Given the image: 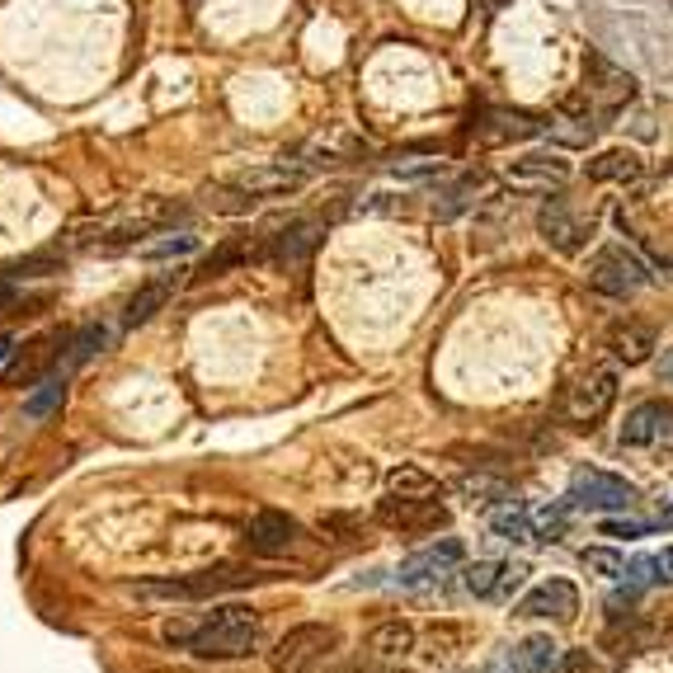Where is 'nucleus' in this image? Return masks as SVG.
Instances as JSON below:
<instances>
[{"label":"nucleus","mask_w":673,"mask_h":673,"mask_svg":"<svg viewBox=\"0 0 673 673\" xmlns=\"http://www.w3.org/2000/svg\"><path fill=\"white\" fill-rule=\"evenodd\" d=\"M523 575H528V565H518V561H514V565H504V575H499V594H495V598H509L514 588L523 584Z\"/></svg>","instance_id":"40"},{"label":"nucleus","mask_w":673,"mask_h":673,"mask_svg":"<svg viewBox=\"0 0 673 673\" xmlns=\"http://www.w3.org/2000/svg\"><path fill=\"white\" fill-rule=\"evenodd\" d=\"M62 400H66V367H53V373L33 382V391L24 396V415L29 419H47Z\"/></svg>","instance_id":"22"},{"label":"nucleus","mask_w":673,"mask_h":673,"mask_svg":"<svg viewBox=\"0 0 673 673\" xmlns=\"http://www.w3.org/2000/svg\"><path fill=\"white\" fill-rule=\"evenodd\" d=\"M580 613V594L570 580H547L518 603V617H551V621H575Z\"/></svg>","instance_id":"13"},{"label":"nucleus","mask_w":673,"mask_h":673,"mask_svg":"<svg viewBox=\"0 0 673 673\" xmlns=\"http://www.w3.org/2000/svg\"><path fill=\"white\" fill-rule=\"evenodd\" d=\"M198 241H194V235H165V241H156V245H146V255L151 260H170V255H189V250H194Z\"/></svg>","instance_id":"38"},{"label":"nucleus","mask_w":673,"mask_h":673,"mask_svg":"<svg viewBox=\"0 0 673 673\" xmlns=\"http://www.w3.org/2000/svg\"><path fill=\"white\" fill-rule=\"evenodd\" d=\"M660 377L673 382V349H664V363H660Z\"/></svg>","instance_id":"42"},{"label":"nucleus","mask_w":673,"mask_h":673,"mask_svg":"<svg viewBox=\"0 0 673 673\" xmlns=\"http://www.w3.org/2000/svg\"><path fill=\"white\" fill-rule=\"evenodd\" d=\"M646 283H650V268L627 245L598 250L594 264H588V288L603 293V297H631V293H641Z\"/></svg>","instance_id":"3"},{"label":"nucleus","mask_w":673,"mask_h":673,"mask_svg":"<svg viewBox=\"0 0 673 673\" xmlns=\"http://www.w3.org/2000/svg\"><path fill=\"white\" fill-rule=\"evenodd\" d=\"M231 184L260 203V198H278V194H293V189H301V184H307V170H293L288 161H278V165H255V170L235 175Z\"/></svg>","instance_id":"15"},{"label":"nucleus","mask_w":673,"mask_h":673,"mask_svg":"<svg viewBox=\"0 0 673 673\" xmlns=\"http://www.w3.org/2000/svg\"><path fill=\"white\" fill-rule=\"evenodd\" d=\"M570 509H575V504H556V509H542V514H532V537L537 542H561L565 537V518H570Z\"/></svg>","instance_id":"33"},{"label":"nucleus","mask_w":673,"mask_h":673,"mask_svg":"<svg viewBox=\"0 0 673 673\" xmlns=\"http://www.w3.org/2000/svg\"><path fill=\"white\" fill-rule=\"evenodd\" d=\"M53 344H62L57 340V334H47V340H33V344H24L20 349V358H14L10 363V386H33V382H38V377H47V373H53V367H47V363H62V349H53Z\"/></svg>","instance_id":"20"},{"label":"nucleus","mask_w":673,"mask_h":673,"mask_svg":"<svg viewBox=\"0 0 673 673\" xmlns=\"http://www.w3.org/2000/svg\"><path fill=\"white\" fill-rule=\"evenodd\" d=\"M471 123H476V132L485 142H523V137H537V132H542V123H532V118L518 113V109H481Z\"/></svg>","instance_id":"16"},{"label":"nucleus","mask_w":673,"mask_h":673,"mask_svg":"<svg viewBox=\"0 0 673 673\" xmlns=\"http://www.w3.org/2000/svg\"><path fill=\"white\" fill-rule=\"evenodd\" d=\"M490 532L504 537V542H528L532 537V509L528 504H518V499H509L504 509L490 514Z\"/></svg>","instance_id":"27"},{"label":"nucleus","mask_w":673,"mask_h":673,"mask_svg":"<svg viewBox=\"0 0 673 673\" xmlns=\"http://www.w3.org/2000/svg\"><path fill=\"white\" fill-rule=\"evenodd\" d=\"M466 561V547L457 542V537H443V542H433L424 551H415L410 561H400L396 570V584L400 588H429V584H439L452 565H462Z\"/></svg>","instance_id":"7"},{"label":"nucleus","mask_w":673,"mask_h":673,"mask_svg":"<svg viewBox=\"0 0 673 673\" xmlns=\"http://www.w3.org/2000/svg\"><path fill=\"white\" fill-rule=\"evenodd\" d=\"M556 660H561V646L551 636H528V641H518L504 654V664L495 673H551Z\"/></svg>","instance_id":"17"},{"label":"nucleus","mask_w":673,"mask_h":673,"mask_svg":"<svg viewBox=\"0 0 673 673\" xmlns=\"http://www.w3.org/2000/svg\"><path fill=\"white\" fill-rule=\"evenodd\" d=\"M297 537H301L297 518L278 514V509H260L245 528V542H250V551H260V556H283V551L297 547Z\"/></svg>","instance_id":"11"},{"label":"nucleus","mask_w":673,"mask_h":673,"mask_svg":"<svg viewBox=\"0 0 673 673\" xmlns=\"http://www.w3.org/2000/svg\"><path fill=\"white\" fill-rule=\"evenodd\" d=\"M509 179L514 184H523V189H561V184L570 179V161L561 156H523V161H514L509 165Z\"/></svg>","instance_id":"19"},{"label":"nucleus","mask_w":673,"mask_h":673,"mask_svg":"<svg viewBox=\"0 0 673 673\" xmlns=\"http://www.w3.org/2000/svg\"><path fill=\"white\" fill-rule=\"evenodd\" d=\"M316 245H321V227H316V222H293V227H283L278 235H268L264 260L278 264V268H297V264L311 260Z\"/></svg>","instance_id":"14"},{"label":"nucleus","mask_w":673,"mask_h":673,"mask_svg":"<svg viewBox=\"0 0 673 673\" xmlns=\"http://www.w3.org/2000/svg\"><path fill=\"white\" fill-rule=\"evenodd\" d=\"M382 523H391L400 532H433L448 523V509L429 495H396L382 504Z\"/></svg>","instance_id":"10"},{"label":"nucleus","mask_w":673,"mask_h":673,"mask_svg":"<svg viewBox=\"0 0 673 673\" xmlns=\"http://www.w3.org/2000/svg\"><path fill=\"white\" fill-rule=\"evenodd\" d=\"M10 353H14V344L5 340V334H0V363H5V358H10Z\"/></svg>","instance_id":"44"},{"label":"nucleus","mask_w":673,"mask_h":673,"mask_svg":"<svg viewBox=\"0 0 673 673\" xmlns=\"http://www.w3.org/2000/svg\"><path fill=\"white\" fill-rule=\"evenodd\" d=\"M551 673H603V669H598L594 660H588V650H565Z\"/></svg>","instance_id":"39"},{"label":"nucleus","mask_w":673,"mask_h":673,"mask_svg":"<svg viewBox=\"0 0 673 673\" xmlns=\"http://www.w3.org/2000/svg\"><path fill=\"white\" fill-rule=\"evenodd\" d=\"M594 132H598V123H594V113H588L584 104H565L561 118L551 123V137H556L561 146H588L594 142Z\"/></svg>","instance_id":"23"},{"label":"nucleus","mask_w":673,"mask_h":673,"mask_svg":"<svg viewBox=\"0 0 673 673\" xmlns=\"http://www.w3.org/2000/svg\"><path fill=\"white\" fill-rule=\"evenodd\" d=\"M334 673H377V669H367V664H344V669H334Z\"/></svg>","instance_id":"43"},{"label":"nucleus","mask_w":673,"mask_h":673,"mask_svg":"<svg viewBox=\"0 0 673 673\" xmlns=\"http://www.w3.org/2000/svg\"><path fill=\"white\" fill-rule=\"evenodd\" d=\"M109 340H113V330H109V326H86L80 334H71V340L62 344V367L71 373V367L90 363L95 353H104V349H109Z\"/></svg>","instance_id":"24"},{"label":"nucleus","mask_w":673,"mask_h":673,"mask_svg":"<svg viewBox=\"0 0 673 673\" xmlns=\"http://www.w3.org/2000/svg\"><path fill=\"white\" fill-rule=\"evenodd\" d=\"M584 565L588 570H603V575H613V580L627 575V556H617V551H598V547L584 551Z\"/></svg>","instance_id":"37"},{"label":"nucleus","mask_w":673,"mask_h":673,"mask_svg":"<svg viewBox=\"0 0 673 673\" xmlns=\"http://www.w3.org/2000/svg\"><path fill=\"white\" fill-rule=\"evenodd\" d=\"M415 646V627L410 621H382V627L367 636V650L377 654V660H396V654H406Z\"/></svg>","instance_id":"28"},{"label":"nucleus","mask_w":673,"mask_h":673,"mask_svg":"<svg viewBox=\"0 0 673 673\" xmlns=\"http://www.w3.org/2000/svg\"><path fill=\"white\" fill-rule=\"evenodd\" d=\"M250 255H255V250H250L245 241H231V245H222V250H217V255H208L203 264H198V278H222L227 274V268H235V264H241V260H250Z\"/></svg>","instance_id":"32"},{"label":"nucleus","mask_w":673,"mask_h":673,"mask_svg":"<svg viewBox=\"0 0 673 673\" xmlns=\"http://www.w3.org/2000/svg\"><path fill=\"white\" fill-rule=\"evenodd\" d=\"M14 297H20V293H14V278L5 274V278H0V311L14 307Z\"/></svg>","instance_id":"41"},{"label":"nucleus","mask_w":673,"mask_h":673,"mask_svg":"<svg viewBox=\"0 0 673 673\" xmlns=\"http://www.w3.org/2000/svg\"><path fill=\"white\" fill-rule=\"evenodd\" d=\"M334 650H340V631L326 627V621H301V627H293L274 650H268V669L274 673H316Z\"/></svg>","instance_id":"2"},{"label":"nucleus","mask_w":673,"mask_h":673,"mask_svg":"<svg viewBox=\"0 0 673 673\" xmlns=\"http://www.w3.org/2000/svg\"><path fill=\"white\" fill-rule=\"evenodd\" d=\"M613 400H617V373H608V367H588L584 377H575L565 386L561 415L580 429H594L598 419L613 410Z\"/></svg>","instance_id":"4"},{"label":"nucleus","mask_w":673,"mask_h":673,"mask_svg":"<svg viewBox=\"0 0 673 673\" xmlns=\"http://www.w3.org/2000/svg\"><path fill=\"white\" fill-rule=\"evenodd\" d=\"M260 617L245 603H222L212 608L198 627H184V621H165V641L184 646L198 660H245V654L260 650Z\"/></svg>","instance_id":"1"},{"label":"nucleus","mask_w":673,"mask_h":673,"mask_svg":"<svg viewBox=\"0 0 673 673\" xmlns=\"http://www.w3.org/2000/svg\"><path fill=\"white\" fill-rule=\"evenodd\" d=\"M386 485H391V495H433V481L419 466H396Z\"/></svg>","instance_id":"35"},{"label":"nucleus","mask_w":673,"mask_h":673,"mask_svg":"<svg viewBox=\"0 0 673 673\" xmlns=\"http://www.w3.org/2000/svg\"><path fill=\"white\" fill-rule=\"evenodd\" d=\"M208 208H212V212L235 217V212H250V208H255V198L241 194L235 184H217V189H208Z\"/></svg>","instance_id":"34"},{"label":"nucleus","mask_w":673,"mask_h":673,"mask_svg":"<svg viewBox=\"0 0 673 673\" xmlns=\"http://www.w3.org/2000/svg\"><path fill=\"white\" fill-rule=\"evenodd\" d=\"M457 495L466 499V504H509L514 499V490H509V481H499V476H462L457 481Z\"/></svg>","instance_id":"29"},{"label":"nucleus","mask_w":673,"mask_h":673,"mask_svg":"<svg viewBox=\"0 0 673 673\" xmlns=\"http://www.w3.org/2000/svg\"><path fill=\"white\" fill-rule=\"evenodd\" d=\"M476 184L481 179H457V184H448V189L433 198V217L439 222H452V217H462L471 208V194H476Z\"/></svg>","instance_id":"30"},{"label":"nucleus","mask_w":673,"mask_h":673,"mask_svg":"<svg viewBox=\"0 0 673 673\" xmlns=\"http://www.w3.org/2000/svg\"><path fill=\"white\" fill-rule=\"evenodd\" d=\"M608 349L617 353L621 363H646V358H650V349H654V330L641 326V321H627V326H617V330H613Z\"/></svg>","instance_id":"25"},{"label":"nucleus","mask_w":673,"mask_h":673,"mask_svg":"<svg viewBox=\"0 0 673 673\" xmlns=\"http://www.w3.org/2000/svg\"><path fill=\"white\" fill-rule=\"evenodd\" d=\"M660 439H673V406L669 400H646L621 424V448H650Z\"/></svg>","instance_id":"12"},{"label":"nucleus","mask_w":673,"mask_h":673,"mask_svg":"<svg viewBox=\"0 0 673 673\" xmlns=\"http://www.w3.org/2000/svg\"><path fill=\"white\" fill-rule=\"evenodd\" d=\"M175 288H179V268H175V274H161V278L142 283V288L128 297V307H123V326H128V330H132V326H146L151 316H156L165 301L175 297Z\"/></svg>","instance_id":"18"},{"label":"nucleus","mask_w":673,"mask_h":673,"mask_svg":"<svg viewBox=\"0 0 673 673\" xmlns=\"http://www.w3.org/2000/svg\"><path fill=\"white\" fill-rule=\"evenodd\" d=\"M588 175L603 179V184H636L646 175V161L627 146H613V151H603V156L588 161Z\"/></svg>","instance_id":"21"},{"label":"nucleus","mask_w":673,"mask_h":673,"mask_svg":"<svg viewBox=\"0 0 673 673\" xmlns=\"http://www.w3.org/2000/svg\"><path fill=\"white\" fill-rule=\"evenodd\" d=\"M260 575L245 565H208V570H194L184 580H156V584H142V594H161V598H217V594H235V588L255 584Z\"/></svg>","instance_id":"5"},{"label":"nucleus","mask_w":673,"mask_h":673,"mask_svg":"<svg viewBox=\"0 0 673 673\" xmlns=\"http://www.w3.org/2000/svg\"><path fill=\"white\" fill-rule=\"evenodd\" d=\"M584 95H594L603 109H621V104H631V95H636V76L621 71V66L608 62L603 53H588L584 57Z\"/></svg>","instance_id":"8"},{"label":"nucleus","mask_w":673,"mask_h":673,"mask_svg":"<svg viewBox=\"0 0 673 673\" xmlns=\"http://www.w3.org/2000/svg\"><path fill=\"white\" fill-rule=\"evenodd\" d=\"M537 231L547 235V245L565 250V255H575V250L594 235V217H580L575 208L565 203V198H551V203L537 212Z\"/></svg>","instance_id":"9"},{"label":"nucleus","mask_w":673,"mask_h":673,"mask_svg":"<svg viewBox=\"0 0 673 673\" xmlns=\"http://www.w3.org/2000/svg\"><path fill=\"white\" fill-rule=\"evenodd\" d=\"M621 580L636 584V588L669 584V580H673V547H664L660 556H631V561H627V575H621Z\"/></svg>","instance_id":"26"},{"label":"nucleus","mask_w":673,"mask_h":673,"mask_svg":"<svg viewBox=\"0 0 673 673\" xmlns=\"http://www.w3.org/2000/svg\"><path fill=\"white\" fill-rule=\"evenodd\" d=\"M575 509H594V514H608V509H636L641 504V490L621 476H608V471H580L570 481V495H565Z\"/></svg>","instance_id":"6"},{"label":"nucleus","mask_w":673,"mask_h":673,"mask_svg":"<svg viewBox=\"0 0 673 673\" xmlns=\"http://www.w3.org/2000/svg\"><path fill=\"white\" fill-rule=\"evenodd\" d=\"M499 575H504L499 561H476V565L462 570V584H466V594H476V598H495L499 594Z\"/></svg>","instance_id":"31"},{"label":"nucleus","mask_w":673,"mask_h":673,"mask_svg":"<svg viewBox=\"0 0 673 673\" xmlns=\"http://www.w3.org/2000/svg\"><path fill=\"white\" fill-rule=\"evenodd\" d=\"M664 523H650V518H608V523H603V532L608 537H650V532H660Z\"/></svg>","instance_id":"36"},{"label":"nucleus","mask_w":673,"mask_h":673,"mask_svg":"<svg viewBox=\"0 0 673 673\" xmlns=\"http://www.w3.org/2000/svg\"><path fill=\"white\" fill-rule=\"evenodd\" d=\"M660 523H664V528H669V523H673V509H664V518H660Z\"/></svg>","instance_id":"45"}]
</instances>
